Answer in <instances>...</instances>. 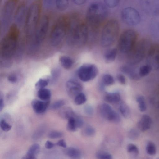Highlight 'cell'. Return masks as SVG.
I'll return each instance as SVG.
<instances>
[{"mask_svg": "<svg viewBox=\"0 0 159 159\" xmlns=\"http://www.w3.org/2000/svg\"><path fill=\"white\" fill-rule=\"evenodd\" d=\"M21 159H36V157H31L26 154Z\"/></svg>", "mask_w": 159, "mask_h": 159, "instance_id": "obj_55", "label": "cell"}, {"mask_svg": "<svg viewBox=\"0 0 159 159\" xmlns=\"http://www.w3.org/2000/svg\"><path fill=\"white\" fill-rule=\"evenodd\" d=\"M107 15V9L105 5L93 2L90 4L87 11V22L92 29H98L106 20Z\"/></svg>", "mask_w": 159, "mask_h": 159, "instance_id": "obj_4", "label": "cell"}, {"mask_svg": "<svg viewBox=\"0 0 159 159\" xmlns=\"http://www.w3.org/2000/svg\"><path fill=\"white\" fill-rule=\"evenodd\" d=\"M96 155L98 159H112V156L106 152L98 151L97 152Z\"/></svg>", "mask_w": 159, "mask_h": 159, "instance_id": "obj_40", "label": "cell"}, {"mask_svg": "<svg viewBox=\"0 0 159 159\" xmlns=\"http://www.w3.org/2000/svg\"><path fill=\"white\" fill-rule=\"evenodd\" d=\"M120 31V25L117 20L114 19L108 21L102 31L100 42L104 47L112 45L118 38Z\"/></svg>", "mask_w": 159, "mask_h": 159, "instance_id": "obj_6", "label": "cell"}, {"mask_svg": "<svg viewBox=\"0 0 159 159\" xmlns=\"http://www.w3.org/2000/svg\"><path fill=\"white\" fill-rule=\"evenodd\" d=\"M17 1L8 0L2 7L0 18L1 34L7 30L11 22Z\"/></svg>", "mask_w": 159, "mask_h": 159, "instance_id": "obj_10", "label": "cell"}, {"mask_svg": "<svg viewBox=\"0 0 159 159\" xmlns=\"http://www.w3.org/2000/svg\"><path fill=\"white\" fill-rule=\"evenodd\" d=\"M59 61L61 66L66 69L71 68L74 63V61L72 59L66 56H62L60 57L59 58Z\"/></svg>", "mask_w": 159, "mask_h": 159, "instance_id": "obj_23", "label": "cell"}, {"mask_svg": "<svg viewBox=\"0 0 159 159\" xmlns=\"http://www.w3.org/2000/svg\"><path fill=\"white\" fill-rule=\"evenodd\" d=\"M88 37L87 25L77 15L69 17L66 36L68 45L75 48L83 46L86 43Z\"/></svg>", "mask_w": 159, "mask_h": 159, "instance_id": "obj_2", "label": "cell"}, {"mask_svg": "<svg viewBox=\"0 0 159 159\" xmlns=\"http://www.w3.org/2000/svg\"><path fill=\"white\" fill-rule=\"evenodd\" d=\"M119 110L123 117L126 119L129 118L130 116V112L127 105L124 102H121L119 105Z\"/></svg>", "mask_w": 159, "mask_h": 159, "instance_id": "obj_26", "label": "cell"}, {"mask_svg": "<svg viewBox=\"0 0 159 159\" xmlns=\"http://www.w3.org/2000/svg\"><path fill=\"white\" fill-rule=\"evenodd\" d=\"M65 104L64 100L61 99L57 100L53 102L50 106V108L52 110H56L63 107Z\"/></svg>", "mask_w": 159, "mask_h": 159, "instance_id": "obj_39", "label": "cell"}, {"mask_svg": "<svg viewBox=\"0 0 159 159\" xmlns=\"http://www.w3.org/2000/svg\"><path fill=\"white\" fill-rule=\"evenodd\" d=\"M138 34L132 29L124 30L120 34L118 41L119 51L127 55L132 50L137 41Z\"/></svg>", "mask_w": 159, "mask_h": 159, "instance_id": "obj_9", "label": "cell"}, {"mask_svg": "<svg viewBox=\"0 0 159 159\" xmlns=\"http://www.w3.org/2000/svg\"><path fill=\"white\" fill-rule=\"evenodd\" d=\"M69 22V17L63 16L60 17L53 26L49 36V42L53 47L59 45L66 36Z\"/></svg>", "mask_w": 159, "mask_h": 159, "instance_id": "obj_5", "label": "cell"}, {"mask_svg": "<svg viewBox=\"0 0 159 159\" xmlns=\"http://www.w3.org/2000/svg\"><path fill=\"white\" fill-rule=\"evenodd\" d=\"M104 100L107 102L111 103H116L120 101V96L117 92L108 93L105 96Z\"/></svg>", "mask_w": 159, "mask_h": 159, "instance_id": "obj_22", "label": "cell"}, {"mask_svg": "<svg viewBox=\"0 0 159 159\" xmlns=\"http://www.w3.org/2000/svg\"><path fill=\"white\" fill-rule=\"evenodd\" d=\"M102 83L105 85H110L114 83V80L113 77L108 74L104 75L102 78Z\"/></svg>", "mask_w": 159, "mask_h": 159, "instance_id": "obj_35", "label": "cell"}, {"mask_svg": "<svg viewBox=\"0 0 159 159\" xmlns=\"http://www.w3.org/2000/svg\"><path fill=\"white\" fill-rule=\"evenodd\" d=\"M58 114L61 118L68 120L71 118L75 117L76 115L73 110L68 107H63L61 108Z\"/></svg>", "mask_w": 159, "mask_h": 159, "instance_id": "obj_20", "label": "cell"}, {"mask_svg": "<svg viewBox=\"0 0 159 159\" xmlns=\"http://www.w3.org/2000/svg\"><path fill=\"white\" fill-rule=\"evenodd\" d=\"M117 79L119 82L122 84H125L126 83V79L125 76L122 74H118L117 76Z\"/></svg>", "mask_w": 159, "mask_h": 159, "instance_id": "obj_50", "label": "cell"}, {"mask_svg": "<svg viewBox=\"0 0 159 159\" xmlns=\"http://www.w3.org/2000/svg\"><path fill=\"white\" fill-rule=\"evenodd\" d=\"M61 74V70L57 67L52 69L51 71V79L52 82H54L59 78Z\"/></svg>", "mask_w": 159, "mask_h": 159, "instance_id": "obj_33", "label": "cell"}, {"mask_svg": "<svg viewBox=\"0 0 159 159\" xmlns=\"http://www.w3.org/2000/svg\"><path fill=\"white\" fill-rule=\"evenodd\" d=\"M50 81L49 78H40L35 84V87L38 90L44 88L48 85Z\"/></svg>", "mask_w": 159, "mask_h": 159, "instance_id": "obj_30", "label": "cell"}, {"mask_svg": "<svg viewBox=\"0 0 159 159\" xmlns=\"http://www.w3.org/2000/svg\"><path fill=\"white\" fill-rule=\"evenodd\" d=\"M66 89L68 95L71 98L75 97L81 93L83 87L81 83L75 79L68 80L66 84Z\"/></svg>", "mask_w": 159, "mask_h": 159, "instance_id": "obj_15", "label": "cell"}, {"mask_svg": "<svg viewBox=\"0 0 159 159\" xmlns=\"http://www.w3.org/2000/svg\"><path fill=\"white\" fill-rule=\"evenodd\" d=\"M42 5L41 1H35L31 4L27 11L24 30L28 40H31L40 21Z\"/></svg>", "mask_w": 159, "mask_h": 159, "instance_id": "obj_3", "label": "cell"}, {"mask_svg": "<svg viewBox=\"0 0 159 159\" xmlns=\"http://www.w3.org/2000/svg\"><path fill=\"white\" fill-rule=\"evenodd\" d=\"M100 111L104 118L111 122L118 123L120 120L119 115L107 104H102L100 108Z\"/></svg>", "mask_w": 159, "mask_h": 159, "instance_id": "obj_14", "label": "cell"}, {"mask_svg": "<svg viewBox=\"0 0 159 159\" xmlns=\"http://www.w3.org/2000/svg\"><path fill=\"white\" fill-rule=\"evenodd\" d=\"M55 4V1L53 0H44L43 1V5L47 8H50Z\"/></svg>", "mask_w": 159, "mask_h": 159, "instance_id": "obj_48", "label": "cell"}, {"mask_svg": "<svg viewBox=\"0 0 159 159\" xmlns=\"http://www.w3.org/2000/svg\"><path fill=\"white\" fill-rule=\"evenodd\" d=\"M38 97L41 100L49 101L51 96V92L49 89L46 88L38 90L37 93Z\"/></svg>", "mask_w": 159, "mask_h": 159, "instance_id": "obj_24", "label": "cell"}, {"mask_svg": "<svg viewBox=\"0 0 159 159\" xmlns=\"http://www.w3.org/2000/svg\"><path fill=\"white\" fill-rule=\"evenodd\" d=\"M128 152L134 156H137L139 153V150L137 146L135 144L130 143L127 146Z\"/></svg>", "mask_w": 159, "mask_h": 159, "instance_id": "obj_37", "label": "cell"}, {"mask_svg": "<svg viewBox=\"0 0 159 159\" xmlns=\"http://www.w3.org/2000/svg\"><path fill=\"white\" fill-rule=\"evenodd\" d=\"M128 136L129 138L131 139H136L139 137V133L137 130L132 129L129 132Z\"/></svg>", "mask_w": 159, "mask_h": 159, "instance_id": "obj_43", "label": "cell"}, {"mask_svg": "<svg viewBox=\"0 0 159 159\" xmlns=\"http://www.w3.org/2000/svg\"><path fill=\"white\" fill-rule=\"evenodd\" d=\"M105 5L109 8H114L118 5L119 1L118 0H105L104 1Z\"/></svg>", "mask_w": 159, "mask_h": 159, "instance_id": "obj_42", "label": "cell"}, {"mask_svg": "<svg viewBox=\"0 0 159 159\" xmlns=\"http://www.w3.org/2000/svg\"></svg>", "mask_w": 159, "mask_h": 159, "instance_id": "obj_56", "label": "cell"}, {"mask_svg": "<svg viewBox=\"0 0 159 159\" xmlns=\"http://www.w3.org/2000/svg\"><path fill=\"white\" fill-rule=\"evenodd\" d=\"M26 10V3L22 1L18 4L15 13V20L18 25H21L25 20Z\"/></svg>", "mask_w": 159, "mask_h": 159, "instance_id": "obj_16", "label": "cell"}, {"mask_svg": "<svg viewBox=\"0 0 159 159\" xmlns=\"http://www.w3.org/2000/svg\"><path fill=\"white\" fill-rule=\"evenodd\" d=\"M146 151L147 153L150 155L156 154L157 148L155 144L151 141L148 142L146 146Z\"/></svg>", "mask_w": 159, "mask_h": 159, "instance_id": "obj_31", "label": "cell"}, {"mask_svg": "<svg viewBox=\"0 0 159 159\" xmlns=\"http://www.w3.org/2000/svg\"><path fill=\"white\" fill-rule=\"evenodd\" d=\"M65 152L66 154L73 159H79L80 157V151L75 148L72 147L68 148Z\"/></svg>", "mask_w": 159, "mask_h": 159, "instance_id": "obj_25", "label": "cell"}, {"mask_svg": "<svg viewBox=\"0 0 159 159\" xmlns=\"http://www.w3.org/2000/svg\"><path fill=\"white\" fill-rule=\"evenodd\" d=\"M117 53V49L116 48H111L107 51L104 56L105 62L110 63L114 61L115 60Z\"/></svg>", "mask_w": 159, "mask_h": 159, "instance_id": "obj_21", "label": "cell"}, {"mask_svg": "<svg viewBox=\"0 0 159 159\" xmlns=\"http://www.w3.org/2000/svg\"><path fill=\"white\" fill-rule=\"evenodd\" d=\"M152 70L150 66L147 64L141 66L139 70L140 76L141 78L147 75Z\"/></svg>", "mask_w": 159, "mask_h": 159, "instance_id": "obj_32", "label": "cell"}, {"mask_svg": "<svg viewBox=\"0 0 159 159\" xmlns=\"http://www.w3.org/2000/svg\"><path fill=\"white\" fill-rule=\"evenodd\" d=\"M55 145L64 148H66V142L64 140L62 139L59 140Z\"/></svg>", "mask_w": 159, "mask_h": 159, "instance_id": "obj_51", "label": "cell"}, {"mask_svg": "<svg viewBox=\"0 0 159 159\" xmlns=\"http://www.w3.org/2000/svg\"><path fill=\"white\" fill-rule=\"evenodd\" d=\"M136 100L140 111L142 112L145 111L147 108V105L144 97L142 95H138L136 97Z\"/></svg>", "mask_w": 159, "mask_h": 159, "instance_id": "obj_29", "label": "cell"}, {"mask_svg": "<svg viewBox=\"0 0 159 159\" xmlns=\"http://www.w3.org/2000/svg\"><path fill=\"white\" fill-rule=\"evenodd\" d=\"M151 46L148 38H143L137 41L132 50L127 55L128 64L134 65L140 62L147 54Z\"/></svg>", "mask_w": 159, "mask_h": 159, "instance_id": "obj_7", "label": "cell"}, {"mask_svg": "<svg viewBox=\"0 0 159 159\" xmlns=\"http://www.w3.org/2000/svg\"><path fill=\"white\" fill-rule=\"evenodd\" d=\"M133 65L129 64L124 65L120 68L121 71L126 75L130 79L134 80H137L141 77L140 76L139 70L133 66Z\"/></svg>", "mask_w": 159, "mask_h": 159, "instance_id": "obj_18", "label": "cell"}, {"mask_svg": "<svg viewBox=\"0 0 159 159\" xmlns=\"http://www.w3.org/2000/svg\"><path fill=\"white\" fill-rule=\"evenodd\" d=\"M55 145V144L51 141L48 140L45 143V146L46 148L48 149H50L53 148Z\"/></svg>", "mask_w": 159, "mask_h": 159, "instance_id": "obj_52", "label": "cell"}, {"mask_svg": "<svg viewBox=\"0 0 159 159\" xmlns=\"http://www.w3.org/2000/svg\"><path fill=\"white\" fill-rule=\"evenodd\" d=\"M8 80L11 83H15L17 80L16 75L14 74L10 75L7 77Z\"/></svg>", "mask_w": 159, "mask_h": 159, "instance_id": "obj_49", "label": "cell"}, {"mask_svg": "<svg viewBox=\"0 0 159 159\" xmlns=\"http://www.w3.org/2000/svg\"><path fill=\"white\" fill-rule=\"evenodd\" d=\"M72 1L75 4L78 5L84 4L86 2V1L84 0H74Z\"/></svg>", "mask_w": 159, "mask_h": 159, "instance_id": "obj_53", "label": "cell"}, {"mask_svg": "<svg viewBox=\"0 0 159 159\" xmlns=\"http://www.w3.org/2000/svg\"><path fill=\"white\" fill-rule=\"evenodd\" d=\"M49 103V100L44 101L37 99L33 100L31 102L33 110L39 114L44 113L48 107Z\"/></svg>", "mask_w": 159, "mask_h": 159, "instance_id": "obj_17", "label": "cell"}, {"mask_svg": "<svg viewBox=\"0 0 159 159\" xmlns=\"http://www.w3.org/2000/svg\"><path fill=\"white\" fill-rule=\"evenodd\" d=\"M152 120L150 117L148 115L144 114L143 115L137 124L139 129L142 131H145L151 127Z\"/></svg>", "mask_w": 159, "mask_h": 159, "instance_id": "obj_19", "label": "cell"}, {"mask_svg": "<svg viewBox=\"0 0 159 159\" xmlns=\"http://www.w3.org/2000/svg\"><path fill=\"white\" fill-rule=\"evenodd\" d=\"M20 32L16 24L9 28L2 40L0 45V64L3 68L10 67L12 64L18 44Z\"/></svg>", "mask_w": 159, "mask_h": 159, "instance_id": "obj_1", "label": "cell"}, {"mask_svg": "<svg viewBox=\"0 0 159 159\" xmlns=\"http://www.w3.org/2000/svg\"><path fill=\"white\" fill-rule=\"evenodd\" d=\"M77 128L82 127L84 125L83 119L80 116L76 115L74 117Z\"/></svg>", "mask_w": 159, "mask_h": 159, "instance_id": "obj_45", "label": "cell"}, {"mask_svg": "<svg viewBox=\"0 0 159 159\" xmlns=\"http://www.w3.org/2000/svg\"><path fill=\"white\" fill-rule=\"evenodd\" d=\"M40 150L39 145L37 143H34L30 147L26 154L31 157H36Z\"/></svg>", "mask_w": 159, "mask_h": 159, "instance_id": "obj_27", "label": "cell"}, {"mask_svg": "<svg viewBox=\"0 0 159 159\" xmlns=\"http://www.w3.org/2000/svg\"><path fill=\"white\" fill-rule=\"evenodd\" d=\"M44 128L43 126H41L37 129L33 135V138L37 139L40 137L44 132Z\"/></svg>", "mask_w": 159, "mask_h": 159, "instance_id": "obj_44", "label": "cell"}, {"mask_svg": "<svg viewBox=\"0 0 159 159\" xmlns=\"http://www.w3.org/2000/svg\"><path fill=\"white\" fill-rule=\"evenodd\" d=\"M84 134L86 135L91 136L95 134V130L93 127L91 126H88L84 129Z\"/></svg>", "mask_w": 159, "mask_h": 159, "instance_id": "obj_46", "label": "cell"}, {"mask_svg": "<svg viewBox=\"0 0 159 159\" xmlns=\"http://www.w3.org/2000/svg\"><path fill=\"white\" fill-rule=\"evenodd\" d=\"M55 4L58 10L63 11L67 8L69 2L67 0H57L55 1Z\"/></svg>", "mask_w": 159, "mask_h": 159, "instance_id": "obj_28", "label": "cell"}, {"mask_svg": "<svg viewBox=\"0 0 159 159\" xmlns=\"http://www.w3.org/2000/svg\"><path fill=\"white\" fill-rule=\"evenodd\" d=\"M86 101L85 95L81 93L77 95L74 98V102L77 105H80L84 103Z\"/></svg>", "mask_w": 159, "mask_h": 159, "instance_id": "obj_34", "label": "cell"}, {"mask_svg": "<svg viewBox=\"0 0 159 159\" xmlns=\"http://www.w3.org/2000/svg\"><path fill=\"white\" fill-rule=\"evenodd\" d=\"M0 126L1 129L5 132L9 131L12 127L11 125L9 124L3 118L0 119Z\"/></svg>", "mask_w": 159, "mask_h": 159, "instance_id": "obj_38", "label": "cell"}, {"mask_svg": "<svg viewBox=\"0 0 159 159\" xmlns=\"http://www.w3.org/2000/svg\"><path fill=\"white\" fill-rule=\"evenodd\" d=\"M4 100L1 97L0 98V111H1L4 107Z\"/></svg>", "mask_w": 159, "mask_h": 159, "instance_id": "obj_54", "label": "cell"}, {"mask_svg": "<svg viewBox=\"0 0 159 159\" xmlns=\"http://www.w3.org/2000/svg\"><path fill=\"white\" fill-rule=\"evenodd\" d=\"M121 16L124 22L130 26L136 25L140 20L139 12L132 7H126L123 9L121 12Z\"/></svg>", "mask_w": 159, "mask_h": 159, "instance_id": "obj_12", "label": "cell"}, {"mask_svg": "<svg viewBox=\"0 0 159 159\" xmlns=\"http://www.w3.org/2000/svg\"><path fill=\"white\" fill-rule=\"evenodd\" d=\"M49 24V17L44 15L40 20L34 35L32 39L30 51H36L40 47L46 35Z\"/></svg>", "mask_w": 159, "mask_h": 159, "instance_id": "obj_8", "label": "cell"}, {"mask_svg": "<svg viewBox=\"0 0 159 159\" xmlns=\"http://www.w3.org/2000/svg\"><path fill=\"white\" fill-rule=\"evenodd\" d=\"M147 57V64L150 66L152 70L159 68V44L152 45Z\"/></svg>", "mask_w": 159, "mask_h": 159, "instance_id": "obj_13", "label": "cell"}, {"mask_svg": "<svg viewBox=\"0 0 159 159\" xmlns=\"http://www.w3.org/2000/svg\"><path fill=\"white\" fill-rule=\"evenodd\" d=\"M84 111L85 114L88 116H92L93 113V109L90 105L85 106L84 107Z\"/></svg>", "mask_w": 159, "mask_h": 159, "instance_id": "obj_47", "label": "cell"}, {"mask_svg": "<svg viewBox=\"0 0 159 159\" xmlns=\"http://www.w3.org/2000/svg\"><path fill=\"white\" fill-rule=\"evenodd\" d=\"M77 73L81 81L87 82L93 79L96 77L98 73V70L94 64H86L79 68Z\"/></svg>", "mask_w": 159, "mask_h": 159, "instance_id": "obj_11", "label": "cell"}, {"mask_svg": "<svg viewBox=\"0 0 159 159\" xmlns=\"http://www.w3.org/2000/svg\"><path fill=\"white\" fill-rule=\"evenodd\" d=\"M68 120L66 127L67 129L69 131L72 132L76 131L77 128L74 117L71 118Z\"/></svg>", "mask_w": 159, "mask_h": 159, "instance_id": "obj_36", "label": "cell"}, {"mask_svg": "<svg viewBox=\"0 0 159 159\" xmlns=\"http://www.w3.org/2000/svg\"><path fill=\"white\" fill-rule=\"evenodd\" d=\"M63 135V133L60 131L52 130L50 131L48 134V137L52 139H55L60 138Z\"/></svg>", "mask_w": 159, "mask_h": 159, "instance_id": "obj_41", "label": "cell"}]
</instances>
